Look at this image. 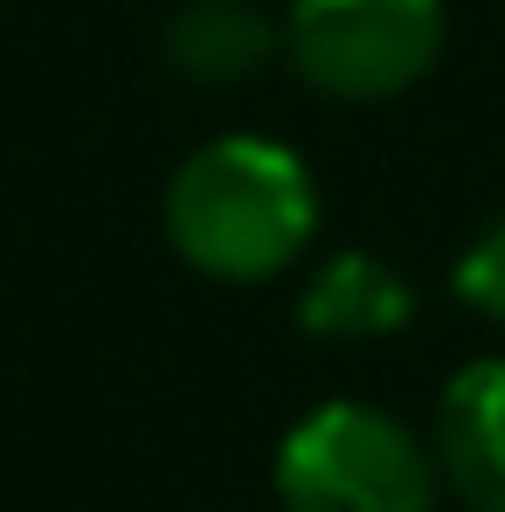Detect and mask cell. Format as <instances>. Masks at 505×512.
Segmentation results:
<instances>
[{
  "label": "cell",
  "mask_w": 505,
  "mask_h": 512,
  "mask_svg": "<svg viewBox=\"0 0 505 512\" xmlns=\"http://www.w3.org/2000/svg\"><path fill=\"white\" fill-rule=\"evenodd\" d=\"M160 229L194 277L270 284L319 243V180L284 139L222 132L173 167Z\"/></svg>",
  "instance_id": "cell-1"
},
{
  "label": "cell",
  "mask_w": 505,
  "mask_h": 512,
  "mask_svg": "<svg viewBox=\"0 0 505 512\" xmlns=\"http://www.w3.org/2000/svg\"><path fill=\"white\" fill-rule=\"evenodd\" d=\"M284 512H436V450L374 402H319L277 443Z\"/></svg>",
  "instance_id": "cell-2"
},
{
  "label": "cell",
  "mask_w": 505,
  "mask_h": 512,
  "mask_svg": "<svg viewBox=\"0 0 505 512\" xmlns=\"http://www.w3.org/2000/svg\"><path fill=\"white\" fill-rule=\"evenodd\" d=\"M443 35V0H291L284 63L333 104H381L436 70Z\"/></svg>",
  "instance_id": "cell-3"
},
{
  "label": "cell",
  "mask_w": 505,
  "mask_h": 512,
  "mask_svg": "<svg viewBox=\"0 0 505 512\" xmlns=\"http://www.w3.org/2000/svg\"><path fill=\"white\" fill-rule=\"evenodd\" d=\"M436 471L471 512H505V353L464 360L436 395Z\"/></svg>",
  "instance_id": "cell-4"
},
{
  "label": "cell",
  "mask_w": 505,
  "mask_h": 512,
  "mask_svg": "<svg viewBox=\"0 0 505 512\" xmlns=\"http://www.w3.org/2000/svg\"><path fill=\"white\" fill-rule=\"evenodd\" d=\"M409 319H416V284L374 250H333L298 284V326L312 340L333 346L395 340Z\"/></svg>",
  "instance_id": "cell-5"
},
{
  "label": "cell",
  "mask_w": 505,
  "mask_h": 512,
  "mask_svg": "<svg viewBox=\"0 0 505 512\" xmlns=\"http://www.w3.org/2000/svg\"><path fill=\"white\" fill-rule=\"evenodd\" d=\"M160 56L180 84L236 90L284 56V21H270L256 0H180L160 28Z\"/></svg>",
  "instance_id": "cell-6"
},
{
  "label": "cell",
  "mask_w": 505,
  "mask_h": 512,
  "mask_svg": "<svg viewBox=\"0 0 505 512\" xmlns=\"http://www.w3.org/2000/svg\"><path fill=\"white\" fill-rule=\"evenodd\" d=\"M450 291H457L464 312L505 326V215L485 222V229L457 250V263H450Z\"/></svg>",
  "instance_id": "cell-7"
}]
</instances>
